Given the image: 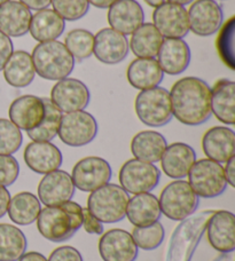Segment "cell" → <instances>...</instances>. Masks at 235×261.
I'll return each instance as SVG.
<instances>
[{
	"instance_id": "obj_27",
	"label": "cell",
	"mask_w": 235,
	"mask_h": 261,
	"mask_svg": "<svg viewBox=\"0 0 235 261\" xmlns=\"http://www.w3.org/2000/svg\"><path fill=\"white\" fill-rule=\"evenodd\" d=\"M131 152L139 161L155 164L161 161L168 147L167 139L156 130L146 129L137 133L131 140Z\"/></svg>"
},
{
	"instance_id": "obj_29",
	"label": "cell",
	"mask_w": 235,
	"mask_h": 261,
	"mask_svg": "<svg viewBox=\"0 0 235 261\" xmlns=\"http://www.w3.org/2000/svg\"><path fill=\"white\" fill-rule=\"evenodd\" d=\"M4 78L8 85L15 88L29 86L36 77L31 54L26 50H15L3 69Z\"/></svg>"
},
{
	"instance_id": "obj_23",
	"label": "cell",
	"mask_w": 235,
	"mask_h": 261,
	"mask_svg": "<svg viewBox=\"0 0 235 261\" xmlns=\"http://www.w3.org/2000/svg\"><path fill=\"white\" fill-rule=\"evenodd\" d=\"M157 62L164 73L180 74L190 67L191 48L184 39L166 38L157 53Z\"/></svg>"
},
{
	"instance_id": "obj_9",
	"label": "cell",
	"mask_w": 235,
	"mask_h": 261,
	"mask_svg": "<svg viewBox=\"0 0 235 261\" xmlns=\"http://www.w3.org/2000/svg\"><path fill=\"white\" fill-rule=\"evenodd\" d=\"M161 171L155 164L139 161L137 158L126 161L122 165L119 180L121 187L128 194L150 193L159 184Z\"/></svg>"
},
{
	"instance_id": "obj_37",
	"label": "cell",
	"mask_w": 235,
	"mask_h": 261,
	"mask_svg": "<svg viewBox=\"0 0 235 261\" xmlns=\"http://www.w3.org/2000/svg\"><path fill=\"white\" fill-rule=\"evenodd\" d=\"M131 235H132L138 249L153 251L159 248L163 243L164 237H166V229L162 223L157 221L148 227H134Z\"/></svg>"
},
{
	"instance_id": "obj_20",
	"label": "cell",
	"mask_w": 235,
	"mask_h": 261,
	"mask_svg": "<svg viewBox=\"0 0 235 261\" xmlns=\"http://www.w3.org/2000/svg\"><path fill=\"white\" fill-rule=\"evenodd\" d=\"M107 20L112 30L129 36L144 24L145 13L137 0H117L108 9Z\"/></svg>"
},
{
	"instance_id": "obj_49",
	"label": "cell",
	"mask_w": 235,
	"mask_h": 261,
	"mask_svg": "<svg viewBox=\"0 0 235 261\" xmlns=\"http://www.w3.org/2000/svg\"><path fill=\"white\" fill-rule=\"evenodd\" d=\"M144 2L147 4L148 6L156 8L158 6H161L163 3H166V0H144Z\"/></svg>"
},
{
	"instance_id": "obj_46",
	"label": "cell",
	"mask_w": 235,
	"mask_h": 261,
	"mask_svg": "<svg viewBox=\"0 0 235 261\" xmlns=\"http://www.w3.org/2000/svg\"><path fill=\"white\" fill-rule=\"evenodd\" d=\"M23 5L29 9H34V11H41V9L47 8L51 5V0H18Z\"/></svg>"
},
{
	"instance_id": "obj_31",
	"label": "cell",
	"mask_w": 235,
	"mask_h": 261,
	"mask_svg": "<svg viewBox=\"0 0 235 261\" xmlns=\"http://www.w3.org/2000/svg\"><path fill=\"white\" fill-rule=\"evenodd\" d=\"M163 40L153 23H144L131 36L129 47L138 59H155Z\"/></svg>"
},
{
	"instance_id": "obj_36",
	"label": "cell",
	"mask_w": 235,
	"mask_h": 261,
	"mask_svg": "<svg viewBox=\"0 0 235 261\" xmlns=\"http://www.w3.org/2000/svg\"><path fill=\"white\" fill-rule=\"evenodd\" d=\"M216 48L218 50L219 58L225 65L235 69V17L232 16L220 27L219 35L216 40Z\"/></svg>"
},
{
	"instance_id": "obj_48",
	"label": "cell",
	"mask_w": 235,
	"mask_h": 261,
	"mask_svg": "<svg viewBox=\"0 0 235 261\" xmlns=\"http://www.w3.org/2000/svg\"><path fill=\"white\" fill-rule=\"evenodd\" d=\"M87 2L94 7L100 8V9H106V8H109L112 4L117 2V0H87Z\"/></svg>"
},
{
	"instance_id": "obj_26",
	"label": "cell",
	"mask_w": 235,
	"mask_h": 261,
	"mask_svg": "<svg viewBox=\"0 0 235 261\" xmlns=\"http://www.w3.org/2000/svg\"><path fill=\"white\" fill-rule=\"evenodd\" d=\"M211 113L220 123L235 124V83L219 79L211 88Z\"/></svg>"
},
{
	"instance_id": "obj_32",
	"label": "cell",
	"mask_w": 235,
	"mask_h": 261,
	"mask_svg": "<svg viewBox=\"0 0 235 261\" xmlns=\"http://www.w3.org/2000/svg\"><path fill=\"white\" fill-rule=\"evenodd\" d=\"M41 211V203L35 194L21 192L11 197L8 205V217L15 225L30 226Z\"/></svg>"
},
{
	"instance_id": "obj_42",
	"label": "cell",
	"mask_w": 235,
	"mask_h": 261,
	"mask_svg": "<svg viewBox=\"0 0 235 261\" xmlns=\"http://www.w3.org/2000/svg\"><path fill=\"white\" fill-rule=\"evenodd\" d=\"M82 227L86 232L91 235H102L105 232L102 222H100L93 214L88 211L87 207H83L82 210Z\"/></svg>"
},
{
	"instance_id": "obj_41",
	"label": "cell",
	"mask_w": 235,
	"mask_h": 261,
	"mask_svg": "<svg viewBox=\"0 0 235 261\" xmlns=\"http://www.w3.org/2000/svg\"><path fill=\"white\" fill-rule=\"evenodd\" d=\"M47 261H84L79 251L70 245H63L52 251Z\"/></svg>"
},
{
	"instance_id": "obj_5",
	"label": "cell",
	"mask_w": 235,
	"mask_h": 261,
	"mask_svg": "<svg viewBox=\"0 0 235 261\" xmlns=\"http://www.w3.org/2000/svg\"><path fill=\"white\" fill-rule=\"evenodd\" d=\"M163 216L172 221H184L194 213L200 197L185 180H175L163 188L158 198Z\"/></svg>"
},
{
	"instance_id": "obj_35",
	"label": "cell",
	"mask_w": 235,
	"mask_h": 261,
	"mask_svg": "<svg viewBox=\"0 0 235 261\" xmlns=\"http://www.w3.org/2000/svg\"><path fill=\"white\" fill-rule=\"evenodd\" d=\"M64 46L78 61L92 57L94 47V35L86 29H74L65 36Z\"/></svg>"
},
{
	"instance_id": "obj_25",
	"label": "cell",
	"mask_w": 235,
	"mask_h": 261,
	"mask_svg": "<svg viewBox=\"0 0 235 261\" xmlns=\"http://www.w3.org/2000/svg\"><path fill=\"white\" fill-rule=\"evenodd\" d=\"M125 217L134 227H148L162 217L158 198L152 193L137 194L129 199Z\"/></svg>"
},
{
	"instance_id": "obj_34",
	"label": "cell",
	"mask_w": 235,
	"mask_h": 261,
	"mask_svg": "<svg viewBox=\"0 0 235 261\" xmlns=\"http://www.w3.org/2000/svg\"><path fill=\"white\" fill-rule=\"evenodd\" d=\"M45 105V117L38 127L28 130L27 134L32 141L51 142L58 135L62 113L47 97L43 99Z\"/></svg>"
},
{
	"instance_id": "obj_3",
	"label": "cell",
	"mask_w": 235,
	"mask_h": 261,
	"mask_svg": "<svg viewBox=\"0 0 235 261\" xmlns=\"http://www.w3.org/2000/svg\"><path fill=\"white\" fill-rule=\"evenodd\" d=\"M36 74L47 81H61L69 77L75 68V59L63 43L58 40L39 43L32 50Z\"/></svg>"
},
{
	"instance_id": "obj_24",
	"label": "cell",
	"mask_w": 235,
	"mask_h": 261,
	"mask_svg": "<svg viewBox=\"0 0 235 261\" xmlns=\"http://www.w3.org/2000/svg\"><path fill=\"white\" fill-rule=\"evenodd\" d=\"M32 14L21 2L8 0L0 5V31L11 37H22L29 32Z\"/></svg>"
},
{
	"instance_id": "obj_11",
	"label": "cell",
	"mask_w": 235,
	"mask_h": 261,
	"mask_svg": "<svg viewBox=\"0 0 235 261\" xmlns=\"http://www.w3.org/2000/svg\"><path fill=\"white\" fill-rule=\"evenodd\" d=\"M50 100L61 113L68 114L85 109L90 105L91 93L82 81L67 77L52 87Z\"/></svg>"
},
{
	"instance_id": "obj_21",
	"label": "cell",
	"mask_w": 235,
	"mask_h": 261,
	"mask_svg": "<svg viewBox=\"0 0 235 261\" xmlns=\"http://www.w3.org/2000/svg\"><path fill=\"white\" fill-rule=\"evenodd\" d=\"M159 162L164 174L171 179L181 180L186 178L196 162V152L190 144L175 142L167 147Z\"/></svg>"
},
{
	"instance_id": "obj_14",
	"label": "cell",
	"mask_w": 235,
	"mask_h": 261,
	"mask_svg": "<svg viewBox=\"0 0 235 261\" xmlns=\"http://www.w3.org/2000/svg\"><path fill=\"white\" fill-rule=\"evenodd\" d=\"M98 249L103 261H135L139 254L131 232L121 228L103 232L99 240Z\"/></svg>"
},
{
	"instance_id": "obj_17",
	"label": "cell",
	"mask_w": 235,
	"mask_h": 261,
	"mask_svg": "<svg viewBox=\"0 0 235 261\" xmlns=\"http://www.w3.org/2000/svg\"><path fill=\"white\" fill-rule=\"evenodd\" d=\"M129 50L126 36L111 28H105L94 35L93 54L103 64L114 65L123 62L128 58Z\"/></svg>"
},
{
	"instance_id": "obj_6",
	"label": "cell",
	"mask_w": 235,
	"mask_h": 261,
	"mask_svg": "<svg viewBox=\"0 0 235 261\" xmlns=\"http://www.w3.org/2000/svg\"><path fill=\"white\" fill-rule=\"evenodd\" d=\"M134 109L141 123L150 127H162L173 117L170 93L164 87L140 91L135 97Z\"/></svg>"
},
{
	"instance_id": "obj_33",
	"label": "cell",
	"mask_w": 235,
	"mask_h": 261,
	"mask_svg": "<svg viewBox=\"0 0 235 261\" xmlns=\"http://www.w3.org/2000/svg\"><path fill=\"white\" fill-rule=\"evenodd\" d=\"M28 241L20 228L0 223V261H17L26 253Z\"/></svg>"
},
{
	"instance_id": "obj_12",
	"label": "cell",
	"mask_w": 235,
	"mask_h": 261,
	"mask_svg": "<svg viewBox=\"0 0 235 261\" xmlns=\"http://www.w3.org/2000/svg\"><path fill=\"white\" fill-rule=\"evenodd\" d=\"M205 235L211 248L222 254H232L235 250V218L226 210L211 213L205 223Z\"/></svg>"
},
{
	"instance_id": "obj_15",
	"label": "cell",
	"mask_w": 235,
	"mask_h": 261,
	"mask_svg": "<svg viewBox=\"0 0 235 261\" xmlns=\"http://www.w3.org/2000/svg\"><path fill=\"white\" fill-rule=\"evenodd\" d=\"M153 24L166 38L182 39L190 32L187 9L173 3H163L155 8Z\"/></svg>"
},
{
	"instance_id": "obj_7",
	"label": "cell",
	"mask_w": 235,
	"mask_h": 261,
	"mask_svg": "<svg viewBox=\"0 0 235 261\" xmlns=\"http://www.w3.org/2000/svg\"><path fill=\"white\" fill-rule=\"evenodd\" d=\"M187 176L188 184L201 198L218 197L227 187L223 165L209 158L196 161Z\"/></svg>"
},
{
	"instance_id": "obj_38",
	"label": "cell",
	"mask_w": 235,
	"mask_h": 261,
	"mask_svg": "<svg viewBox=\"0 0 235 261\" xmlns=\"http://www.w3.org/2000/svg\"><path fill=\"white\" fill-rule=\"evenodd\" d=\"M23 134L16 125L6 118H0V155H13L21 148Z\"/></svg>"
},
{
	"instance_id": "obj_22",
	"label": "cell",
	"mask_w": 235,
	"mask_h": 261,
	"mask_svg": "<svg viewBox=\"0 0 235 261\" xmlns=\"http://www.w3.org/2000/svg\"><path fill=\"white\" fill-rule=\"evenodd\" d=\"M202 149L206 158L217 163H226L235 156V133L226 126L209 128L202 138Z\"/></svg>"
},
{
	"instance_id": "obj_40",
	"label": "cell",
	"mask_w": 235,
	"mask_h": 261,
	"mask_svg": "<svg viewBox=\"0 0 235 261\" xmlns=\"http://www.w3.org/2000/svg\"><path fill=\"white\" fill-rule=\"evenodd\" d=\"M20 174V164L13 155H0V186H12Z\"/></svg>"
},
{
	"instance_id": "obj_8",
	"label": "cell",
	"mask_w": 235,
	"mask_h": 261,
	"mask_svg": "<svg viewBox=\"0 0 235 261\" xmlns=\"http://www.w3.org/2000/svg\"><path fill=\"white\" fill-rule=\"evenodd\" d=\"M99 132L94 116L85 110L62 115L58 135L69 147H83L91 143Z\"/></svg>"
},
{
	"instance_id": "obj_47",
	"label": "cell",
	"mask_w": 235,
	"mask_h": 261,
	"mask_svg": "<svg viewBox=\"0 0 235 261\" xmlns=\"http://www.w3.org/2000/svg\"><path fill=\"white\" fill-rule=\"evenodd\" d=\"M17 261H47V258L43 253L30 251V252H26Z\"/></svg>"
},
{
	"instance_id": "obj_50",
	"label": "cell",
	"mask_w": 235,
	"mask_h": 261,
	"mask_svg": "<svg viewBox=\"0 0 235 261\" xmlns=\"http://www.w3.org/2000/svg\"><path fill=\"white\" fill-rule=\"evenodd\" d=\"M193 2H194V0H168V3L178 4V5H181V6H186V5L191 4Z\"/></svg>"
},
{
	"instance_id": "obj_18",
	"label": "cell",
	"mask_w": 235,
	"mask_h": 261,
	"mask_svg": "<svg viewBox=\"0 0 235 261\" xmlns=\"http://www.w3.org/2000/svg\"><path fill=\"white\" fill-rule=\"evenodd\" d=\"M23 160L32 172L45 175L60 169L63 156L60 149L52 142L32 141L27 144Z\"/></svg>"
},
{
	"instance_id": "obj_28",
	"label": "cell",
	"mask_w": 235,
	"mask_h": 261,
	"mask_svg": "<svg viewBox=\"0 0 235 261\" xmlns=\"http://www.w3.org/2000/svg\"><path fill=\"white\" fill-rule=\"evenodd\" d=\"M126 78L130 85L144 91L156 87L164 78L163 70L155 59H135L126 70Z\"/></svg>"
},
{
	"instance_id": "obj_16",
	"label": "cell",
	"mask_w": 235,
	"mask_h": 261,
	"mask_svg": "<svg viewBox=\"0 0 235 261\" xmlns=\"http://www.w3.org/2000/svg\"><path fill=\"white\" fill-rule=\"evenodd\" d=\"M75 190L72 175L67 171L59 169L45 174L39 181L37 197L45 206H56L72 200Z\"/></svg>"
},
{
	"instance_id": "obj_2",
	"label": "cell",
	"mask_w": 235,
	"mask_h": 261,
	"mask_svg": "<svg viewBox=\"0 0 235 261\" xmlns=\"http://www.w3.org/2000/svg\"><path fill=\"white\" fill-rule=\"evenodd\" d=\"M82 210L81 205L73 200L41 208L36 220L38 231L44 239L53 243L70 240L82 227Z\"/></svg>"
},
{
	"instance_id": "obj_44",
	"label": "cell",
	"mask_w": 235,
	"mask_h": 261,
	"mask_svg": "<svg viewBox=\"0 0 235 261\" xmlns=\"http://www.w3.org/2000/svg\"><path fill=\"white\" fill-rule=\"evenodd\" d=\"M224 174L226 179L227 185L231 186L232 188L235 187V156L226 162V166L224 167Z\"/></svg>"
},
{
	"instance_id": "obj_13",
	"label": "cell",
	"mask_w": 235,
	"mask_h": 261,
	"mask_svg": "<svg viewBox=\"0 0 235 261\" xmlns=\"http://www.w3.org/2000/svg\"><path fill=\"white\" fill-rule=\"evenodd\" d=\"M188 14L190 30L199 37H210L223 25L224 14L216 0H195Z\"/></svg>"
},
{
	"instance_id": "obj_30",
	"label": "cell",
	"mask_w": 235,
	"mask_h": 261,
	"mask_svg": "<svg viewBox=\"0 0 235 261\" xmlns=\"http://www.w3.org/2000/svg\"><path fill=\"white\" fill-rule=\"evenodd\" d=\"M65 21L53 9L45 8L34 14L31 17L29 32L39 43L56 40L63 34Z\"/></svg>"
},
{
	"instance_id": "obj_10",
	"label": "cell",
	"mask_w": 235,
	"mask_h": 261,
	"mask_svg": "<svg viewBox=\"0 0 235 261\" xmlns=\"http://www.w3.org/2000/svg\"><path fill=\"white\" fill-rule=\"evenodd\" d=\"M112 171L105 158L88 156L78 161L72 171V179L77 188L84 193H92L109 184Z\"/></svg>"
},
{
	"instance_id": "obj_39",
	"label": "cell",
	"mask_w": 235,
	"mask_h": 261,
	"mask_svg": "<svg viewBox=\"0 0 235 261\" xmlns=\"http://www.w3.org/2000/svg\"><path fill=\"white\" fill-rule=\"evenodd\" d=\"M53 11L64 21H78L86 15L90 4L87 0H51Z\"/></svg>"
},
{
	"instance_id": "obj_51",
	"label": "cell",
	"mask_w": 235,
	"mask_h": 261,
	"mask_svg": "<svg viewBox=\"0 0 235 261\" xmlns=\"http://www.w3.org/2000/svg\"><path fill=\"white\" fill-rule=\"evenodd\" d=\"M6 2H8V0H0V5H3V4H5Z\"/></svg>"
},
{
	"instance_id": "obj_45",
	"label": "cell",
	"mask_w": 235,
	"mask_h": 261,
	"mask_svg": "<svg viewBox=\"0 0 235 261\" xmlns=\"http://www.w3.org/2000/svg\"><path fill=\"white\" fill-rule=\"evenodd\" d=\"M9 200H11V194H9L7 188L0 186V219L6 216Z\"/></svg>"
},
{
	"instance_id": "obj_1",
	"label": "cell",
	"mask_w": 235,
	"mask_h": 261,
	"mask_svg": "<svg viewBox=\"0 0 235 261\" xmlns=\"http://www.w3.org/2000/svg\"><path fill=\"white\" fill-rule=\"evenodd\" d=\"M172 115L187 126H199L210 119L211 87L199 77H184L171 87Z\"/></svg>"
},
{
	"instance_id": "obj_43",
	"label": "cell",
	"mask_w": 235,
	"mask_h": 261,
	"mask_svg": "<svg viewBox=\"0 0 235 261\" xmlns=\"http://www.w3.org/2000/svg\"><path fill=\"white\" fill-rule=\"evenodd\" d=\"M14 52L13 41L8 36L0 31V71H3L5 64Z\"/></svg>"
},
{
	"instance_id": "obj_19",
	"label": "cell",
	"mask_w": 235,
	"mask_h": 261,
	"mask_svg": "<svg viewBox=\"0 0 235 261\" xmlns=\"http://www.w3.org/2000/svg\"><path fill=\"white\" fill-rule=\"evenodd\" d=\"M9 120L21 130L38 127L45 117V105L41 97L22 95L12 102L8 110Z\"/></svg>"
},
{
	"instance_id": "obj_4",
	"label": "cell",
	"mask_w": 235,
	"mask_h": 261,
	"mask_svg": "<svg viewBox=\"0 0 235 261\" xmlns=\"http://www.w3.org/2000/svg\"><path fill=\"white\" fill-rule=\"evenodd\" d=\"M130 196L119 185L107 184L90 193L87 208L102 223H116L126 214Z\"/></svg>"
}]
</instances>
